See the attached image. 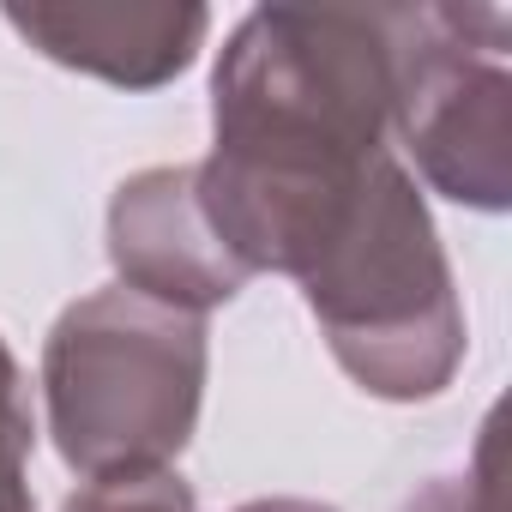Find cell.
Instances as JSON below:
<instances>
[{
	"label": "cell",
	"mask_w": 512,
	"mask_h": 512,
	"mask_svg": "<svg viewBox=\"0 0 512 512\" xmlns=\"http://www.w3.org/2000/svg\"><path fill=\"white\" fill-rule=\"evenodd\" d=\"M404 7H253L211 67L199 205L253 272L296 278L392 151Z\"/></svg>",
	"instance_id": "obj_1"
},
{
	"label": "cell",
	"mask_w": 512,
	"mask_h": 512,
	"mask_svg": "<svg viewBox=\"0 0 512 512\" xmlns=\"http://www.w3.org/2000/svg\"><path fill=\"white\" fill-rule=\"evenodd\" d=\"M338 368L386 404L440 398L464 362V308L416 175L386 151L296 272Z\"/></svg>",
	"instance_id": "obj_2"
},
{
	"label": "cell",
	"mask_w": 512,
	"mask_h": 512,
	"mask_svg": "<svg viewBox=\"0 0 512 512\" xmlns=\"http://www.w3.org/2000/svg\"><path fill=\"white\" fill-rule=\"evenodd\" d=\"M211 332L199 314L97 290L73 302L43 344V404L55 452L91 476L175 470L199 428Z\"/></svg>",
	"instance_id": "obj_3"
},
{
	"label": "cell",
	"mask_w": 512,
	"mask_h": 512,
	"mask_svg": "<svg viewBox=\"0 0 512 512\" xmlns=\"http://www.w3.org/2000/svg\"><path fill=\"white\" fill-rule=\"evenodd\" d=\"M500 7H404L392 133L434 193L470 211L512 205V73Z\"/></svg>",
	"instance_id": "obj_4"
},
{
	"label": "cell",
	"mask_w": 512,
	"mask_h": 512,
	"mask_svg": "<svg viewBox=\"0 0 512 512\" xmlns=\"http://www.w3.org/2000/svg\"><path fill=\"white\" fill-rule=\"evenodd\" d=\"M109 260L121 290L181 308V314H211L247 290V272L229 260V247L217 241L193 163H157L139 169L115 187L109 199Z\"/></svg>",
	"instance_id": "obj_5"
},
{
	"label": "cell",
	"mask_w": 512,
	"mask_h": 512,
	"mask_svg": "<svg viewBox=\"0 0 512 512\" xmlns=\"http://www.w3.org/2000/svg\"><path fill=\"white\" fill-rule=\"evenodd\" d=\"M0 19L55 67L121 91H157L181 79L211 31L205 7H0Z\"/></svg>",
	"instance_id": "obj_6"
},
{
	"label": "cell",
	"mask_w": 512,
	"mask_h": 512,
	"mask_svg": "<svg viewBox=\"0 0 512 512\" xmlns=\"http://www.w3.org/2000/svg\"><path fill=\"white\" fill-rule=\"evenodd\" d=\"M0 512H37L31 500V404L25 374L0 338Z\"/></svg>",
	"instance_id": "obj_7"
},
{
	"label": "cell",
	"mask_w": 512,
	"mask_h": 512,
	"mask_svg": "<svg viewBox=\"0 0 512 512\" xmlns=\"http://www.w3.org/2000/svg\"><path fill=\"white\" fill-rule=\"evenodd\" d=\"M61 512H199L181 470H133V476H91L67 494Z\"/></svg>",
	"instance_id": "obj_8"
},
{
	"label": "cell",
	"mask_w": 512,
	"mask_h": 512,
	"mask_svg": "<svg viewBox=\"0 0 512 512\" xmlns=\"http://www.w3.org/2000/svg\"><path fill=\"white\" fill-rule=\"evenodd\" d=\"M404 512H488V488L476 476H434L404 500Z\"/></svg>",
	"instance_id": "obj_9"
},
{
	"label": "cell",
	"mask_w": 512,
	"mask_h": 512,
	"mask_svg": "<svg viewBox=\"0 0 512 512\" xmlns=\"http://www.w3.org/2000/svg\"><path fill=\"white\" fill-rule=\"evenodd\" d=\"M235 512H338V506H320V500H296V494H272V500H247Z\"/></svg>",
	"instance_id": "obj_10"
}]
</instances>
